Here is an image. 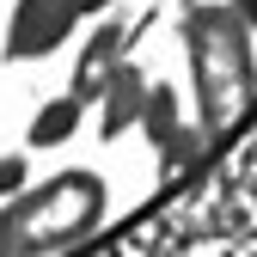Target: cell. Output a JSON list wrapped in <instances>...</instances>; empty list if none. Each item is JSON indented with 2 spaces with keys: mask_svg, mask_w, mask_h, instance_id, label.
<instances>
[{
  "mask_svg": "<svg viewBox=\"0 0 257 257\" xmlns=\"http://www.w3.org/2000/svg\"><path fill=\"white\" fill-rule=\"evenodd\" d=\"M208 147H214V141L202 135L196 122H178V135H172V141H159V172L178 178V172H190V166H202Z\"/></svg>",
  "mask_w": 257,
  "mask_h": 257,
  "instance_id": "cell-8",
  "label": "cell"
},
{
  "mask_svg": "<svg viewBox=\"0 0 257 257\" xmlns=\"http://www.w3.org/2000/svg\"><path fill=\"white\" fill-rule=\"evenodd\" d=\"M80 31V13L68 0H13L7 19V61H43Z\"/></svg>",
  "mask_w": 257,
  "mask_h": 257,
  "instance_id": "cell-3",
  "label": "cell"
},
{
  "mask_svg": "<svg viewBox=\"0 0 257 257\" xmlns=\"http://www.w3.org/2000/svg\"><path fill=\"white\" fill-rule=\"evenodd\" d=\"M178 122H184V116H178V86L147 80V98H141V122H135V128L159 147V141H172V135H178Z\"/></svg>",
  "mask_w": 257,
  "mask_h": 257,
  "instance_id": "cell-7",
  "label": "cell"
},
{
  "mask_svg": "<svg viewBox=\"0 0 257 257\" xmlns=\"http://www.w3.org/2000/svg\"><path fill=\"white\" fill-rule=\"evenodd\" d=\"M141 31H147V19L141 25H128L122 13H98V31L80 43V61H74V80H68V98H80V104H92L98 98V86L110 80V68L141 43Z\"/></svg>",
  "mask_w": 257,
  "mask_h": 257,
  "instance_id": "cell-4",
  "label": "cell"
},
{
  "mask_svg": "<svg viewBox=\"0 0 257 257\" xmlns=\"http://www.w3.org/2000/svg\"><path fill=\"white\" fill-rule=\"evenodd\" d=\"M141 98H147V74H141V61L135 55H122L116 68H110V80L98 86V135L104 141H122L128 128L141 122Z\"/></svg>",
  "mask_w": 257,
  "mask_h": 257,
  "instance_id": "cell-5",
  "label": "cell"
},
{
  "mask_svg": "<svg viewBox=\"0 0 257 257\" xmlns=\"http://www.w3.org/2000/svg\"><path fill=\"white\" fill-rule=\"evenodd\" d=\"M227 7H233V13H239V19H245L251 31H257V0H227Z\"/></svg>",
  "mask_w": 257,
  "mask_h": 257,
  "instance_id": "cell-11",
  "label": "cell"
},
{
  "mask_svg": "<svg viewBox=\"0 0 257 257\" xmlns=\"http://www.w3.org/2000/svg\"><path fill=\"white\" fill-rule=\"evenodd\" d=\"M110 184L92 166H68L43 184H25L0 202V257H55L74 251L104 227Z\"/></svg>",
  "mask_w": 257,
  "mask_h": 257,
  "instance_id": "cell-2",
  "label": "cell"
},
{
  "mask_svg": "<svg viewBox=\"0 0 257 257\" xmlns=\"http://www.w3.org/2000/svg\"><path fill=\"white\" fill-rule=\"evenodd\" d=\"M80 116H86V104L80 98H43L37 110H31V128H25V147L31 153H43V147H68L74 135H80Z\"/></svg>",
  "mask_w": 257,
  "mask_h": 257,
  "instance_id": "cell-6",
  "label": "cell"
},
{
  "mask_svg": "<svg viewBox=\"0 0 257 257\" xmlns=\"http://www.w3.org/2000/svg\"><path fill=\"white\" fill-rule=\"evenodd\" d=\"M178 37L190 55V92H196V128L220 147L257 104V49L251 25L227 0H178Z\"/></svg>",
  "mask_w": 257,
  "mask_h": 257,
  "instance_id": "cell-1",
  "label": "cell"
},
{
  "mask_svg": "<svg viewBox=\"0 0 257 257\" xmlns=\"http://www.w3.org/2000/svg\"><path fill=\"white\" fill-rule=\"evenodd\" d=\"M31 184V159L25 153H0V196H19Z\"/></svg>",
  "mask_w": 257,
  "mask_h": 257,
  "instance_id": "cell-9",
  "label": "cell"
},
{
  "mask_svg": "<svg viewBox=\"0 0 257 257\" xmlns=\"http://www.w3.org/2000/svg\"><path fill=\"white\" fill-rule=\"evenodd\" d=\"M68 7H74L80 19H98V13H110V7H116V0H68Z\"/></svg>",
  "mask_w": 257,
  "mask_h": 257,
  "instance_id": "cell-10",
  "label": "cell"
}]
</instances>
